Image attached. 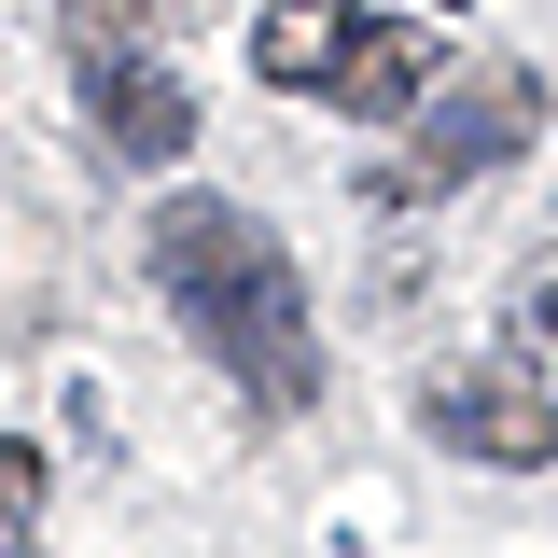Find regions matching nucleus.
I'll use <instances>...</instances> for the list:
<instances>
[{
  "mask_svg": "<svg viewBox=\"0 0 558 558\" xmlns=\"http://www.w3.org/2000/svg\"><path fill=\"white\" fill-rule=\"evenodd\" d=\"M418 418H433L461 461H488V475H545V461H558V391L517 363V349H488V363H447V377L418 391Z\"/></svg>",
  "mask_w": 558,
  "mask_h": 558,
  "instance_id": "20e7f679",
  "label": "nucleus"
},
{
  "mask_svg": "<svg viewBox=\"0 0 558 558\" xmlns=\"http://www.w3.org/2000/svg\"><path fill=\"white\" fill-rule=\"evenodd\" d=\"M531 126H545V84H531L517 57H488V70H461L447 98H418V140H405V168H391L377 196L475 182V168H502V154H531Z\"/></svg>",
  "mask_w": 558,
  "mask_h": 558,
  "instance_id": "7ed1b4c3",
  "label": "nucleus"
},
{
  "mask_svg": "<svg viewBox=\"0 0 558 558\" xmlns=\"http://www.w3.org/2000/svg\"><path fill=\"white\" fill-rule=\"evenodd\" d=\"M57 28H70V57H154L196 28V0H70Z\"/></svg>",
  "mask_w": 558,
  "mask_h": 558,
  "instance_id": "423d86ee",
  "label": "nucleus"
},
{
  "mask_svg": "<svg viewBox=\"0 0 558 558\" xmlns=\"http://www.w3.org/2000/svg\"><path fill=\"white\" fill-rule=\"evenodd\" d=\"M252 70L293 98H336L349 126H405L433 98V28L377 14V0H266L252 14Z\"/></svg>",
  "mask_w": 558,
  "mask_h": 558,
  "instance_id": "f03ea898",
  "label": "nucleus"
},
{
  "mask_svg": "<svg viewBox=\"0 0 558 558\" xmlns=\"http://www.w3.org/2000/svg\"><path fill=\"white\" fill-rule=\"evenodd\" d=\"M84 126H98V154H126V168H168V154H196V98L154 57H84Z\"/></svg>",
  "mask_w": 558,
  "mask_h": 558,
  "instance_id": "39448f33",
  "label": "nucleus"
},
{
  "mask_svg": "<svg viewBox=\"0 0 558 558\" xmlns=\"http://www.w3.org/2000/svg\"><path fill=\"white\" fill-rule=\"evenodd\" d=\"M531 307H545V322H558V279H545V293H531Z\"/></svg>",
  "mask_w": 558,
  "mask_h": 558,
  "instance_id": "6e6552de",
  "label": "nucleus"
},
{
  "mask_svg": "<svg viewBox=\"0 0 558 558\" xmlns=\"http://www.w3.org/2000/svg\"><path fill=\"white\" fill-rule=\"evenodd\" d=\"M154 279H168V307H182V336L252 391V405H307L322 391V336H307V279L279 252L252 209L223 196H168L154 209Z\"/></svg>",
  "mask_w": 558,
  "mask_h": 558,
  "instance_id": "f257e3e1",
  "label": "nucleus"
},
{
  "mask_svg": "<svg viewBox=\"0 0 558 558\" xmlns=\"http://www.w3.org/2000/svg\"><path fill=\"white\" fill-rule=\"evenodd\" d=\"M28 517H43V447H0V558L28 545Z\"/></svg>",
  "mask_w": 558,
  "mask_h": 558,
  "instance_id": "0eeeda50",
  "label": "nucleus"
}]
</instances>
